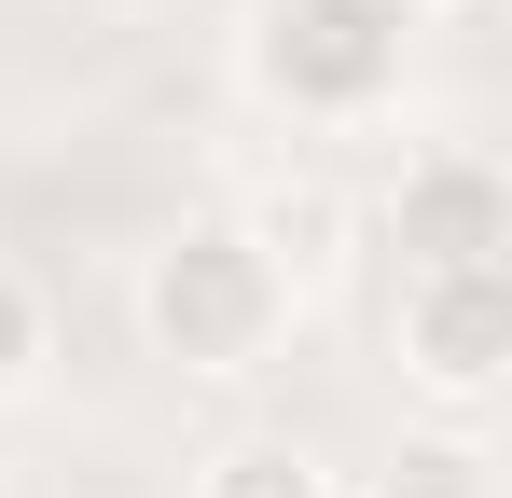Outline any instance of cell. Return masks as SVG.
I'll list each match as a JSON object with an SVG mask.
<instances>
[{"label": "cell", "mask_w": 512, "mask_h": 498, "mask_svg": "<svg viewBox=\"0 0 512 498\" xmlns=\"http://www.w3.org/2000/svg\"><path fill=\"white\" fill-rule=\"evenodd\" d=\"M139 346L167 360V374H208V388H236V374H263L291 332L319 319L291 277H277V249L236 222V208H194V222H167V236L139 249Z\"/></svg>", "instance_id": "1"}, {"label": "cell", "mask_w": 512, "mask_h": 498, "mask_svg": "<svg viewBox=\"0 0 512 498\" xmlns=\"http://www.w3.org/2000/svg\"><path fill=\"white\" fill-rule=\"evenodd\" d=\"M236 70H250V97L291 111V125H374V111L402 97V70H416V28H402L388 0H250Z\"/></svg>", "instance_id": "2"}, {"label": "cell", "mask_w": 512, "mask_h": 498, "mask_svg": "<svg viewBox=\"0 0 512 498\" xmlns=\"http://www.w3.org/2000/svg\"><path fill=\"white\" fill-rule=\"evenodd\" d=\"M388 360L429 415L485 429L512 388V263H443V277H402L388 291Z\"/></svg>", "instance_id": "3"}, {"label": "cell", "mask_w": 512, "mask_h": 498, "mask_svg": "<svg viewBox=\"0 0 512 498\" xmlns=\"http://www.w3.org/2000/svg\"><path fill=\"white\" fill-rule=\"evenodd\" d=\"M374 236H388V263L402 277H443V263H512V180L485 139H429V153H402V180H388V208H374Z\"/></svg>", "instance_id": "4"}, {"label": "cell", "mask_w": 512, "mask_h": 498, "mask_svg": "<svg viewBox=\"0 0 512 498\" xmlns=\"http://www.w3.org/2000/svg\"><path fill=\"white\" fill-rule=\"evenodd\" d=\"M194 498H346V471L305 429H236V443L194 457Z\"/></svg>", "instance_id": "5"}, {"label": "cell", "mask_w": 512, "mask_h": 498, "mask_svg": "<svg viewBox=\"0 0 512 498\" xmlns=\"http://www.w3.org/2000/svg\"><path fill=\"white\" fill-rule=\"evenodd\" d=\"M236 222H250V236L277 249V277H291L305 305L333 291V263H346V208H333V194H319V180H291V194H250Z\"/></svg>", "instance_id": "6"}, {"label": "cell", "mask_w": 512, "mask_h": 498, "mask_svg": "<svg viewBox=\"0 0 512 498\" xmlns=\"http://www.w3.org/2000/svg\"><path fill=\"white\" fill-rule=\"evenodd\" d=\"M374 498H499V457H485V429L429 415V429H402V457L374 471Z\"/></svg>", "instance_id": "7"}, {"label": "cell", "mask_w": 512, "mask_h": 498, "mask_svg": "<svg viewBox=\"0 0 512 498\" xmlns=\"http://www.w3.org/2000/svg\"><path fill=\"white\" fill-rule=\"evenodd\" d=\"M28 388H42V277L0 263V402H28Z\"/></svg>", "instance_id": "8"}, {"label": "cell", "mask_w": 512, "mask_h": 498, "mask_svg": "<svg viewBox=\"0 0 512 498\" xmlns=\"http://www.w3.org/2000/svg\"><path fill=\"white\" fill-rule=\"evenodd\" d=\"M388 14H402V28H429V14H443V0H388Z\"/></svg>", "instance_id": "9"}]
</instances>
